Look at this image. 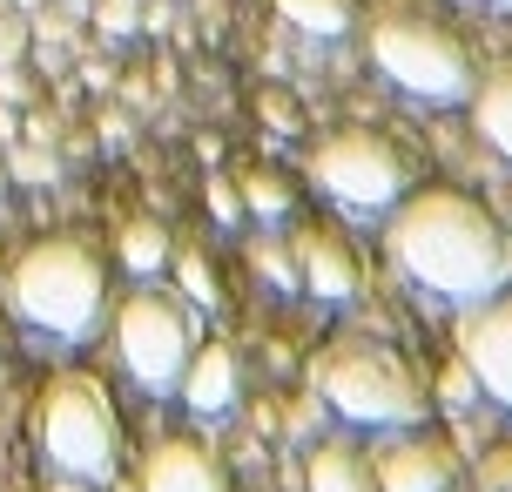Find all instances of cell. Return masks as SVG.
<instances>
[{"mask_svg": "<svg viewBox=\"0 0 512 492\" xmlns=\"http://www.w3.org/2000/svg\"><path fill=\"white\" fill-rule=\"evenodd\" d=\"M486 7H512V0H486Z\"/></svg>", "mask_w": 512, "mask_h": 492, "instance_id": "cell-30", "label": "cell"}, {"mask_svg": "<svg viewBox=\"0 0 512 492\" xmlns=\"http://www.w3.org/2000/svg\"><path fill=\"white\" fill-rule=\"evenodd\" d=\"M391 257L411 284L438 290L445 304H479L512 284V236L465 189H418L391 203Z\"/></svg>", "mask_w": 512, "mask_h": 492, "instance_id": "cell-1", "label": "cell"}, {"mask_svg": "<svg viewBox=\"0 0 512 492\" xmlns=\"http://www.w3.org/2000/svg\"><path fill=\"white\" fill-rule=\"evenodd\" d=\"M48 492H102V486H95V479H75V472H54Z\"/></svg>", "mask_w": 512, "mask_h": 492, "instance_id": "cell-25", "label": "cell"}, {"mask_svg": "<svg viewBox=\"0 0 512 492\" xmlns=\"http://www.w3.org/2000/svg\"><path fill=\"white\" fill-rule=\"evenodd\" d=\"M371 472H378V492H452L459 452L425 425H405V432H391V445H378Z\"/></svg>", "mask_w": 512, "mask_h": 492, "instance_id": "cell-9", "label": "cell"}, {"mask_svg": "<svg viewBox=\"0 0 512 492\" xmlns=\"http://www.w3.org/2000/svg\"><path fill=\"white\" fill-rule=\"evenodd\" d=\"M310 391L324 398V412H337L344 425H364V432H405V425H425V412H432L411 364L378 337H331L310 358Z\"/></svg>", "mask_w": 512, "mask_h": 492, "instance_id": "cell-3", "label": "cell"}, {"mask_svg": "<svg viewBox=\"0 0 512 492\" xmlns=\"http://www.w3.org/2000/svg\"><path fill=\"white\" fill-rule=\"evenodd\" d=\"M61 176V156L48 142H7V182H27V189H48Z\"/></svg>", "mask_w": 512, "mask_h": 492, "instance_id": "cell-17", "label": "cell"}, {"mask_svg": "<svg viewBox=\"0 0 512 492\" xmlns=\"http://www.w3.org/2000/svg\"><path fill=\"white\" fill-rule=\"evenodd\" d=\"M209 209H216V216H223V223H236V216H243V196H236L230 182L216 176V182H209Z\"/></svg>", "mask_w": 512, "mask_h": 492, "instance_id": "cell-23", "label": "cell"}, {"mask_svg": "<svg viewBox=\"0 0 512 492\" xmlns=\"http://www.w3.org/2000/svg\"><path fill=\"white\" fill-rule=\"evenodd\" d=\"M14 135H21V108L0 102V142H14Z\"/></svg>", "mask_w": 512, "mask_h": 492, "instance_id": "cell-26", "label": "cell"}, {"mask_svg": "<svg viewBox=\"0 0 512 492\" xmlns=\"http://www.w3.org/2000/svg\"><path fill=\"white\" fill-rule=\"evenodd\" d=\"M196 351V317L176 290H155L142 277V290H128L115 311V358L142 391H176L182 364Z\"/></svg>", "mask_w": 512, "mask_h": 492, "instance_id": "cell-6", "label": "cell"}, {"mask_svg": "<svg viewBox=\"0 0 512 492\" xmlns=\"http://www.w3.org/2000/svg\"><path fill=\"white\" fill-rule=\"evenodd\" d=\"M290 263H297V290H310L317 304H351L358 297V257L337 230H297Z\"/></svg>", "mask_w": 512, "mask_h": 492, "instance_id": "cell-10", "label": "cell"}, {"mask_svg": "<svg viewBox=\"0 0 512 492\" xmlns=\"http://www.w3.org/2000/svg\"><path fill=\"white\" fill-rule=\"evenodd\" d=\"M486 486H512V445H499V459H486Z\"/></svg>", "mask_w": 512, "mask_h": 492, "instance_id": "cell-24", "label": "cell"}, {"mask_svg": "<svg viewBox=\"0 0 512 492\" xmlns=\"http://www.w3.org/2000/svg\"><path fill=\"white\" fill-rule=\"evenodd\" d=\"M88 21H95V34H108V41H128V34H142V0H95Z\"/></svg>", "mask_w": 512, "mask_h": 492, "instance_id": "cell-20", "label": "cell"}, {"mask_svg": "<svg viewBox=\"0 0 512 492\" xmlns=\"http://www.w3.org/2000/svg\"><path fill=\"white\" fill-rule=\"evenodd\" d=\"M176 391H182V405H189V412H203V418L230 412L236 391H243L236 351H230V344H196L189 364H182V378H176Z\"/></svg>", "mask_w": 512, "mask_h": 492, "instance_id": "cell-11", "label": "cell"}, {"mask_svg": "<svg viewBox=\"0 0 512 492\" xmlns=\"http://www.w3.org/2000/svg\"><path fill=\"white\" fill-rule=\"evenodd\" d=\"M236 196H243L250 216H283V209L297 203V196H290V182H283L277 169H250V176L236 182Z\"/></svg>", "mask_w": 512, "mask_h": 492, "instance_id": "cell-18", "label": "cell"}, {"mask_svg": "<svg viewBox=\"0 0 512 492\" xmlns=\"http://www.w3.org/2000/svg\"><path fill=\"white\" fill-rule=\"evenodd\" d=\"M169 270H176L182 297H189L196 311H216V297H223V290H216V270H209L196 250H176V257H169Z\"/></svg>", "mask_w": 512, "mask_h": 492, "instance_id": "cell-19", "label": "cell"}, {"mask_svg": "<svg viewBox=\"0 0 512 492\" xmlns=\"http://www.w3.org/2000/svg\"><path fill=\"white\" fill-rule=\"evenodd\" d=\"M27 54H34V27H27L21 7H7L0 14V68H21Z\"/></svg>", "mask_w": 512, "mask_h": 492, "instance_id": "cell-21", "label": "cell"}, {"mask_svg": "<svg viewBox=\"0 0 512 492\" xmlns=\"http://www.w3.org/2000/svg\"><path fill=\"white\" fill-rule=\"evenodd\" d=\"M7 7H21V14H34V7H48V0H7Z\"/></svg>", "mask_w": 512, "mask_h": 492, "instance_id": "cell-28", "label": "cell"}, {"mask_svg": "<svg viewBox=\"0 0 512 492\" xmlns=\"http://www.w3.org/2000/svg\"><path fill=\"white\" fill-rule=\"evenodd\" d=\"M472 122H479V135L512 162V61L492 68L486 81H472Z\"/></svg>", "mask_w": 512, "mask_h": 492, "instance_id": "cell-14", "label": "cell"}, {"mask_svg": "<svg viewBox=\"0 0 512 492\" xmlns=\"http://www.w3.org/2000/svg\"><path fill=\"white\" fill-rule=\"evenodd\" d=\"M0 14H7V0H0Z\"/></svg>", "mask_w": 512, "mask_h": 492, "instance_id": "cell-31", "label": "cell"}, {"mask_svg": "<svg viewBox=\"0 0 512 492\" xmlns=\"http://www.w3.org/2000/svg\"><path fill=\"white\" fill-rule=\"evenodd\" d=\"M371 61L384 81H398L418 102H465L472 95V61L459 34H445L425 14H378L371 21Z\"/></svg>", "mask_w": 512, "mask_h": 492, "instance_id": "cell-5", "label": "cell"}, {"mask_svg": "<svg viewBox=\"0 0 512 492\" xmlns=\"http://www.w3.org/2000/svg\"><path fill=\"white\" fill-rule=\"evenodd\" d=\"M142 492H223V466L196 439H162L142 459Z\"/></svg>", "mask_w": 512, "mask_h": 492, "instance_id": "cell-12", "label": "cell"}, {"mask_svg": "<svg viewBox=\"0 0 512 492\" xmlns=\"http://www.w3.org/2000/svg\"><path fill=\"white\" fill-rule=\"evenodd\" d=\"M0 304L14 324L61 344L102 331L108 317V263L88 236H34L21 257L0 270Z\"/></svg>", "mask_w": 512, "mask_h": 492, "instance_id": "cell-2", "label": "cell"}, {"mask_svg": "<svg viewBox=\"0 0 512 492\" xmlns=\"http://www.w3.org/2000/svg\"><path fill=\"white\" fill-rule=\"evenodd\" d=\"M0 189H7V149H0Z\"/></svg>", "mask_w": 512, "mask_h": 492, "instance_id": "cell-29", "label": "cell"}, {"mask_svg": "<svg viewBox=\"0 0 512 492\" xmlns=\"http://www.w3.org/2000/svg\"><path fill=\"white\" fill-rule=\"evenodd\" d=\"M459 364L479 378L486 398L512 412V290H492L459 317Z\"/></svg>", "mask_w": 512, "mask_h": 492, "instance_id": "cell-8", "label": "cell"}, {"mask_svg": "<svg viewBox=\"0 0 512 492\" xmlns=\"http://www.w3.org/2000/svg\"><path fill=\"white\" fill-rule=\"evenodd\" d=\"M310 182L344 209H391L405 196V156H398V142H384L378 129H331L310 142Z\"/></svg>", "mask_w": 512, "mask_h": 492, "instance_id": "cell-7", "label": "cell"}, {"mask_svg": "<svg viewBox=\"0 0 512 492\" xmlns=\"http://www.w3.org/2000/svg\"><path fill=\"white\" fill-rule=\"evenodd\" d=\"M34 432H41V452H48L54 472H75V479H95V486H102L108 472L122 466V418H115V398H108V385L88 378V371H54L48 385H41Z\"/></svg>", "mask_w": 512, "mask_h": 492, "instance_id": "cell-4", "label": "cell"}, {"mask_svg": "<svg viewBox=\"0 0 512 492\" xmlns=\"http://www.w3.org/2000/svg\"><path fill=\"white\" fill-rule=\"evenodd\" d=\"M54 7H68V14H88V7H95V0H54Z\"/></svg>", "mask_w": 512, "mask_h": 492, "instance_id": "cell-27", "label": "cell"}, {"mask_svg": "<svg viewBox=\"0 0 512 492\" xmlns=\"http://www.w3.org/2000/svg\"><path fill=\"white\" fill-rule=\"evenodd\" d=\"M115 257H122V270H135V277H155V270H169L176 243H169L162 223L135 216V223H122V236H115Z\"/></svg>", "mask_w": 512, "mask_h": 492, "instance_id": "cell-15", "label": "cell"}, {"mask_svg": "<svg viewBox=\"0 0 512 492\" xmlns=\"http://www.w3.org/2000/svg\"><path fill=\"white\" fill-rule=\"evenodd\" d=\"M250 263L263 270V277H277V284H297V263H290V250H270V243H256Z\"/></svg>", "mask_w": 512, "mask_h": 492, "instance_id": "cell-22", "label": "cell"}, {"mask_svg": "<svg viewBox=\"0 0 512 492\" xmlns=\"http://www.w3.org/2000/svg\"><path fill=\"white\" fill-rule=\"evenodd\" d=\"M277 14L290 27H304L317 41H337V34H351V0H277Z\"/></svg>", "mask_w": 512, "mask_h": 492, "instance_id": "cell-16", "label": "cell"}, {"mask_svg": "<svg viewBox=\"0 0 512 492\" xmlns=\"http://www.w3.org/2000/svg\"><path fill=\"white\" fill-rule=\"evenodd\" d=\"M304 492H378V472H371L358 439H310Z\"/></svg>", "mask_w": 512, "mask_h": 492, "instance_id": "cell-13", "label": "cell"}]
</instances>
